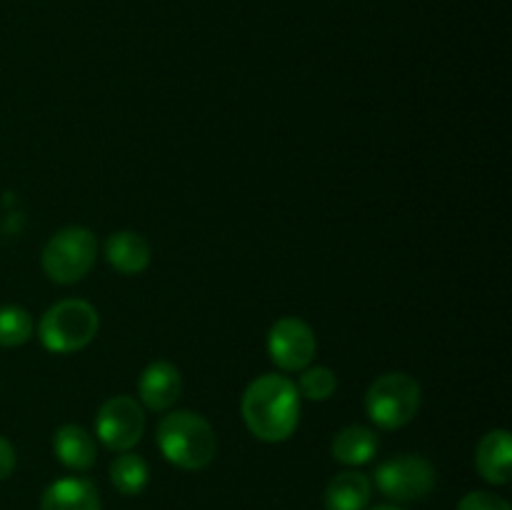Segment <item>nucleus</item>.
<instances>
[{"instance_id": "obj_13", "label": "nucleus", "mask_w": 512, "mask_h": 510, "mask_svg": "<svg viewBox=\"0 0 512 510\" xmlns=\"http://www.w3.org/2000/svg\"><path fill=\"white\" fill-rule=\"evenodd\" d=\"M53 450L70 470H88L95 463V440L80 425H60L53 435Z\"/></svg>"}, {"instance_id": "obj_2", "label": "nucleus", "mask_w": 512, "mask_h": 510, "mask_svg": "<svg viewBox=\"0 0 512 510\" xmlns=\"http://www.w3.org/2000/svg\"><path fill=\"white\" fill-rule=\"evenodd\" d=\"M158 448L168 463L183 470H203L218 453L208 420L190 410H173L158 425Z\"/></svg>"}, {"instance_id": "obj_8", "label": "nucleus", "mask_w": 512, "mask_h": 510, "mask_svg": "<svg viewBox=\"0 0 512 510\" xmlns=\"http://www.w3.org/2000/svg\"><path fill=\"white\" fill-rule=\"evenodd\" d=\"M315 333L305 320L280 318L268 333V355L280 370H305L315 358Z\"/></svg>"}, {"instance_id": "obj_10", "label": "nucleus", "mask_w": 512, "mask_h": 510, "mask_svg": "<svg viewBox=\"0 0 512 510\" xmlns=\"http://www.w3.org/2000/svg\"><path fill=\"white\" fill-rule=\"evenodd\" d=\"M475 468L488 483L508 485L512 478V440L505 428L490 430L478 445Z\"/></svg>"}, {"instance_id": "obj_14", "label": "nucleus", "mask_w": 512, "mask_h": 510, "mask_svg": "<svg viewBox=\"0 0 512 510\" xmlns=\"http://www.w3.org/2000/svg\"><path fill=\"white\" fill-rule=\"evenodd\" d=\"M370 503V480L358 470L338 473L325 488L328 510H365Z\"/></svg>"}, {"instance_id": "obj_6", "label": "nucleus", "mask_w": 512, "mask_h": 510, "mask_svg": "<svg viewBox=\"0 0 512 510\" xmlns=\"http://www.w3.org/2000/svg\"><path fill=\"white\" fill-rule=\"evenodd\" d=\"M375 485L388 498L398 500V503H410V500L425 498L435 488V468L420 455H395L378 465Z\"/></svg>"}, {"instance_id": "obj_9", "label": "nucleus", "mask_w": 512, "mask_h": 510, "mask_svg": "<svg viewBox=\"0 0 512 510\" xmlns=\"http://www.w3.org/2000/svg\"><path fill=\"white\" fill-rule=\"evenodd\" d=\"M180 393H183V375L173 363H165V360L150 363L138 380V395L143 405L158 413L173 408Z\"/></svg>"}, {"instance_id": "obj_1", "label": "nucleus", "mask_w": 512, "mask_h": 510, "mask_svg": "<svg viewBox=\"0 0 512 510\" xmlns=\"http://www.w3.org/2000/svg\"><path fill=\"white\" fill-rule=\"evenodd\" d=\"M243 420L263 443H283L295 433L300 420V393L285 375L265 373L245 388Z\"/></svg>"}, {"instance_id": "obj_3", "label": "nucleus", "mask_w": 512, "mask_h": 510, "mask_svg": "<svg viewBox=\"0 0 512 510\" xmlns=\"http://www.w3.org/2000/svg\"><path fill=\"white\" fill-rule=\"evenodd\" d=\"M98 310L85 300H60L40 318V343L50 353H75L93 343L98 335Z\"/></svg>"}, {"instance_id": "obj_5", "label": "nucleus", "mask_w": 512, "mask_h": 510, "mask_svg": "<svg viewBox=\"0 0 512 510\" xmlns=\"http://www.w3.org/2000/svg\"><path fill=\"white\" fill-rule=\"evenodd\" d=\"M98 243L83 225H68L58 230L43 248V270L55 283H78L95 265Z\"/></svg>"}, {"instance_id": "obj_11", "label": "nucleus", "mask_w": 512, "mask_h": 510, "mask_svg": "<svg viewBox=\"0 0 512 510\" xmlns=\"http://www.w3.org/2000/svg\"><path fill=\"white\" fill-rule=\"evenodd\" d=\"M40 510H103L95 485L85 478H60L45 488Z\"/></svg>"}, {"instance_id": "obj_20", "label": "nucleus", "mask_w": 512, "mask_h": 510, "mask_svg": "<svg viewBox=\"0 0 512 510\" xmlns=\"http://www.w3.org/2000/svg\"><path fill=\"white\" fill-rule=\"evenodd\" d=\"M13 470H15V450L13 445L0 435V480L10 478Z\"/></svg>"}, {"instance_id": "obj_18", "label": "nucleus", "mask_w": 512, "mask_h": 510, "mask_svg": "<svg viewBox=\"0 0 512 510\" xmlns=\"http://www.w3.org/2000/svg\"><path fill=\"white\" fill-rule=\"evenodd\" d=\"M298 393L308 400H328L333 398V393L338 390V378L330 368L325 365H313V368H305L303 375L298 380Z\"/></svg>"}, {"instance_id": "obj_12", "label": "nucleus", "mask_w": 512, "mask_h": 510, "mask_svg": "<svg viewBox=\"0 0 512 510\" xmlns=\"http://www.w3.org/2000/svg\"><path fill=\"white\" fill-rule=\"evenodd\" d=\"M105 260L123 275H138L150 265L148 240L133 230H118L105 240Z\"/></svg>"}, {"instance_id": "obj_17", "label": "nucleus", "mask_w": 512, "mask_h": 510, "mask_svg": "<svg viewBox=\"0 0 512 510\" xmlns=\"http://www.w3.org/2000/svg\"><path fill=\"white\" fill-rule=\"evenodd\" d=\"M33 335V318L20 305H3L0 308V345L3 348H18L28 343Z\"/></svg>"}, {"instance_id": "obj_21", "label": "nucleus", "mask_w": 512, "mask_h": 510, "mask_svg": "<svg viewBox=\"0 0 512 510\" xmlns=\"http://www.w3.org/2000/svg\"><path fill=\"white\" fill-rule=\"evenodd\" d=\"M373 510H403V508H398V505H378V508Z\"/></svg>"}, {"instance_id": "obj_15", "label": "nucleus", "mask_w": 512, "mask_h": 510, "mask_svg": "<svg viewBox=\"0 0 512 510\" xmlns=\"http://www.w3.org/2000/svg\"><path fill=\"white\" fill-rule=\"evenodd\" d=\"M380 443L378 435L365 425H348L333 438V458L343 465H365L375 458Z\"/></svg>"}, {"instance_id": "obj_4", "label": "nucleus", "mask_w": 512, "mask_h": 510, "mask_svg": "<svg viewBox=\"0 0 512 510\" xmlns=\"http://www.w3.org/2000/svg\"><path fill=\"white\" fill-rule=\"evenodd\" d=\"M420 385L408 373H385L375 380L365 395V413L378 428L398 430L418 415Z\"/></svg>"}, {"instance_id": "obj_16", "label": "nucleus", "mask_w": 512, "mask_h": 510, "mask_svg": "<svg viewBox=\"0 0 512 510\" xmlns=\"http://www.w3.org/2000/svg\"><path fill=\"white\" fill-rule=\"evenodd\" d=\"M110 480H113L115 490L123 495L143 493L145 485H148V463L140 455L125 450L110 465Z\"/></svg>"}, {"instance_id": "obj_19", "label": "nucleus", "mask_w": 512, "mask_h": 510, "mask_svg": "<svg viewBox=\"0 0 512 510\" xmlns=\"http://www.w3.org/2000/svg\"><path fill=\"white\" fill-rule=\"evenodd\" d=\"M458 510H512L510 503L488 490H473L458 503Z\"/></svg>"}, {"instance_id": "obj_7", "label": "nucleus", "mask_w": 512, "mask_h": 510, "mask_svg": "<svg viewBox=\"0 0 512 510\" xmlns=\"http://www.w3.org/2000/svg\"><path fill=\"white\" fill-rule=\"evenodd\" d=\"M145 433V413L130 395H115L105 400L95 418V435L100 443L115 453H125L140 443Z\"/></svg>"}]
</instances>
